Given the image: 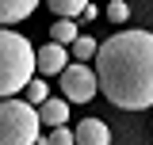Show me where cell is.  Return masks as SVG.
Returning a JSON list of instances; mask_svg holds the SVG:
<instances>
[{
    "instance_id": "obj_1",
    "label": "cell",
    "mask_w": 153,
    "mask_h": 145,
    "mask_svg": "<svg viewBox=\"0 0 153 145\" xmlns=\"http://www.w3.org/2000/svg\"><path fill=\"white\" fill-rule=\"evenodd\" d=\"M96 80L107 103L123 111L153 107V35L119 31L96 46Z\"/></svg>"
},
{
    "instance_id": "obj_4",
    "label": "cell",
    "mask_w": 153,
    "mask_h": 145,
    "mask_svg": "<svg viewBox=\"0 0 153 145\" xmlns=\"http://www.w3.org/2000/svg\"><path fill=\"white\" fill-rule=\"evenodd\" d=\"M61 76V92H65V103H92L96 92H100V80H96V69H88L84 61H73L57 72Z\"/></svg>"
},
{
    "instance_id": "obj_7",
    "label": "cell",
    "mask_w": 153,
    "mask_h": 145,
    "mask_svg": "<svg viewBox=\"0 0 153 145\" xmlns=\"http://www.w3.org/2000/svg\"><path fill=\"white\" fill-rule=\"evenodd\" d=\"M35 8H38V0H0V27H12V23L31 19Z\"/></svg>"
},
{
    "instance_id": "obj_3",
    "label": "cell",
    "mask_w": 153,
    "mask_h": 145,
    "mask_svg": "<svg viewBox=\"0 0 153 145\" xmlns=\"http://www.w3.org/2000/svg\"><path fill=\"white\" fill-rule=\"evenodd\" d=\"M38 107L27 99H0V145H35L38 141Z\"/></svg>"
},
{
    "instance_id": "obj_11",
    "label": "cell",
    "mask_w": 153,
    "mask_h": 145,
    "mask_svg": "<svg viewBox=\"0 0 153 145\" xmlns=\"http://www.w3.org/2000/svg\"><path fill=\"white\" fill-rule=\"evenodd\" d=\"M23 99H27V103H46V99H50L46 80H42V76H31V80H27V88H23Z\"/></svg>"
},
{
    "instance_id": "obj_8",
    "label": "cell",
    "mask_w": 153,
    "mask_h": 145,
    "mask_svg": "<svg viewBox=\"0 0 153 145\" xmlns=\"http://www.w3.org/2000/svg\"><path fill=\"white\" fill-rule=\"evenodd\" d=\"M38 118H42L46 126H65V118H69V103L50 95L46 103H38Z\"/></svg>"
},
{
    "instance_id": "obj_14",
    "label": "cell",
    "mask_w": 153,
    "mask_h": 145,
    "mask_svg": "<svg viewBox=\"0 0 153 145\" xmlns=\"http://www.w3.org/2000/svg\"><path fill=\"white\" fill-rule=\"evenodd\" d=\"M107 16H111L115 23H126V16H130V8H126L123 0H111V4H107Z\"/></svg>"
},
{
    "instance_id": "obj_2",
    "label": "cell",
    "mask_w": 153,
    "mask_h": 145,
    "mask_svg": "<svg viewBox=\"0 0 153 145\" xmlns=\"http://www.w3.org/2000/svg\"><path fill=\"white\" fill-rule=\"evenodd\" d=\"M35 76V46L23 35L0 27V99L19 95Z\"/></svg>"
},
{
    "instance_id": "obj_9",
    "label": "cell",
    "mask_w": 153,
    "mask_h": 145,
    "mask_svg": "<svg viewBox=\"0 0 153 145\" xmlns=\"http://www.w3.org/2000/svg\"><path fill=\"white\" fill-rule=\"evenodd\" d=\"M46 8L57 12V19H73V16H80L88 8V0H46Z\"/></svg>"
},
{
    "instance_id": "obj_10",
    "label": "cell",
    "mask_w": 153,
    "mask_h": 145,
    "mask_svg": "<svg viewBox=\"0 0 153 145\" xmlns=\"http://www.w3.org/2000/svg\"><path fill=\"white\" fill-rule=\"evenodd\" d=\"M50 42H57V46L76 42V23H73V19H57L54 27H50Z\"/></svg>"
},
{
    "instance_id": "obj_6",
    "label": "cell",
    "mask_w": 153,
    "mask_h": 145,
    "mask_svg": "<svg viewBox=\"0 0 153 145\" xmlns=\"http://www.w3.org/2000/svg\"><path fill=\"white\" fill-rule=\"evenodd\" d=\"M73 141L76 145H111V130L100 118H80L73 130Z\"/></svg>"
},
{
    "instance_id": "obj_5",
    "label": "cell",
    "mask_w": 153,
    "mask_h": 145,
    "mask_svg": "<svg viewBox=\"0 0 153 145\" xmlns=\"http://www.w3.org/2000/svg\"><path fill=\"white\" fill-rule=\"evenodd\" d=\"M69 65V54H65V46H57V42H46L42 50H35V76H57V72Z\"/></svg>"
},
{
    "instance_id": "obj_13",
    "label": "cell",
    "mask_w": 153,
    "mask_h": 145,
    "mask_svg": "<svg viewBox=\"0 0 153 145\" xmlns=\"http://www.w3.org/2000/svg\"><path fill=\"white\" fill-rule=\"evenodd\" d=\"M35 145H76V141H73V130H69V126H54L50 138H38Z\"/></svg>"
},
{
    "instance_id": "obj_12",
    "label": "cell",
    "mask_w": 153,
    "mask_h": 145,
    "mask_svg": "<svg viewBox=\"0 0 153 145\" xmlns=\"http://www.w3.org/2000/svg\"><path fill=\"white\" fill-rule=\"evenodd\" d=\"M69 46H73V57H76V61H88V57H96V46H100V42L88 38V35H76V42H69Z\"/></svg>"
}]
</instances>
